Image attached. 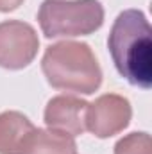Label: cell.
<instances>
[{
	"instance_id": "cell-5",
	"label": "cell",
	"mask_w": 152,
	"mask_h": 154,
	"mask_svg": "<svg viewBox=\"0 0 152 154\" xmlns=\"http://www.w3.org/2000/svg\"><path fill=\"white\" fill-rule=\"evenodd\" d=\"M131 120L129 100L120 95H102L86 109V129L99 138H108L127 127Z\"/></svg>"
},
{
	"instance_id": "cell-2",
	"label": "cell",
	"mask_w": 152,
	"mask_h": 154,
	"mask_svg": "<svg viewBox=\"0 0 152 154\" xmlns=\"http://www.w3.org/2000/svg\"><path fill=\"white\" fill-rule=\"evenodd\" d=\"M41 66L47 81L57 90L90 95L102 82L100 66L86 43L63 41L48 47Z\"/></svg>"
},
{
	"instance_id": "cell-3",
	"label": "cell",
	"mask_w": 152,
	"mask_h": 154,
	"mask_svg": "<svg viewBox=\"0 0 152 154\" xmlns=\"http://www.w3.org/2000/svg\"><path fill=\"white\" fill-rule=\"evenodd\" d=\"M38 20L47 38L86 36L102 25L104 9L99 0H45Z\"/></svg>"
},
{
	"instance_id": "cell-1",
	"label": "cell",
	"mask_w": 152,
	"mask_h": 154,
	"mask_svg": "<svg viewBox=\"0 0 152 154\" xmlns=\"http://www.w3.org/2000/svg\"><path fill=\"white\" fill-rule=\"evenodd\" d=\"M152 29L145 14L127 9L118 14L109 32V52L120 75L131 84L150 88L152 84Z\"/></svg>"
},
{
	"instance_id": "cell-8",
	"label": "cell",
	"mask_w": 152,
	"mask_h": 154,
	"mask_svg": "<svg viewBox=\"0 0 152 154\" xmlns=\"http://www.w3.org/2000/svg\"><path fill=\"white\" fill-rule=\"evenodd\" d=\"M34 125L18 111H5L0 115V154H20L25 138Z\"/></svg>"
},
{
	"instance_id": "cell-7",
	"label": "cell",
	"mask_w": 152,
	"mask_h": 154,
	"mask_svg": "<svg viewBox=\"0 0 152 154\" xmlns=\"http://www.w3.org/2000/svg\"><path fill=\"white\" fill-rule=\"evenodd\" d=\"M20 154H75L74 136L56 129H32Z\"/></svg>"
},
{
	"instance_id": "cell-6",
	"label": "cell",
	"mask_w": 152,
	"mask_h": 154,
	"mask_svg": "<svg viewBox=\"0 0 152 154\" xmlns=\"http://www.w3.org/2000/svg\"><path fill=\"white\" fill-rule=\"evenodd\" d=\"M86 109L88 102L77 97H54L47 106L45 124L50 129L66 133L70 136H79L86 131Z\"/></svg>"
},
{
	"instance_id": "cell-10",
	"label": "cell",
	"mask_w": 152,
	"mask_h": 154,
	"mask_svg": "<svg viewBox=\"0 0 152 154\" xmlns=\"http://www.w3.org/2000/svg\"><path fill=\"white\" fill-rule=\"evenodd\" d=\"M23 0H0V11H13L16 9Z\"/></svg>"
},
{
	"instance_id": "cell-9",
	"label": "cell",
	"mask_w": 152,
	"mask_h": 154,
	"mask_svg": "<svg viewBox=\"0 0 152 154\" xmlns=\"http://www.w3.org/2000/svg\"><path fill=\"white\" fill-rule=\"evenodd\" d=\"M114 154H152L150 136L147 133H132L116 143Z\"/></svg>"
},
{
	"instance_id": "cell-4",
	"label": "cell",
	"mask_w": 152,
	"mask_h": 154,
	"mask_svg": "<svg viewBox=\"0 0 152 154\" xmlns=\"http://www.w3.org/2000/svg\"><path fill=\"white\" fill-rule=\"evenodd\" d=\"M39 47V39L29 23L9 20L0 23V66L18 70L27 66Z\"/></svg>"
}]
</instances>
